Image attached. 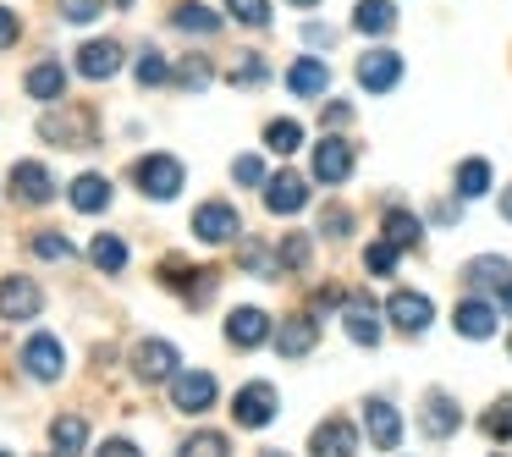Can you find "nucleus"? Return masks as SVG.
Returning a JSON list of instances; mask_svg holds the SVG:
<instances>
[{"instance_id":"72a5a7b5","label":"nucleus","mask_w":512,"mask_h":457,"mask_svg":"<svg viewBox=\"0 0 512 457\" xmlns=\"http://www.w3.org/2000/svg\"><path fill=\"white\" fill-rule=\"evenodd\" d=\"M485 188H490V166L485 160H463V166H457V193H463V199H479Z\"/></svg>"},{"instance_id":"5fc2aeb1","label":"nucleus","mask_w":512,"mask_h":457,"mask_svg":"<svg viewBox=\"0 0 512 457\" xmlns=\"http://www.w3.org/2000/svg\"><path fill=\"white\" fill-rule=\"evenodd\" d=\"M116 6H133V0H116Z\"/></svg>"},{"instance_id":"09e8293b","label":"nucleus","mask_w":512,"mask_h":457,"mask_svg":"<svg viewBox=\"0 0 512 457\" xmlns=\"http://www.w3.org/2000/svg\"><path fill=\"white\" fill-rule=\"evenodd\" d=\"M94 457H144V452H138L133 441H122V435H116V441H105V446H100V452H94Z\"/></svg>"},{"instance_id":"6ab92c4d","label":"nucleus","mask_w":512,"mask_h":457,"mask_svg":"<svg viewBox=\"0 0 512 457\" xmlns=\"http://www.w3.org/2000/svg\"><path fill=\"white\" fill-rule=\"evenodd\" d=\"M452 320H457V331H463L468 342H485V336H496V309H490L485 298H463Z\"/></svg>"},{"instance_id":"6e6d98bb","label":"nucleus","mask_w":512,"mask_h":457,"mask_svg":"<svg viewBox=\"0 0 512 457\" xmlns=\"http://www.w3.org/2000/svg\"><path fill=\"white\" fill-rule=\"evenodd\" d=\"M265 457H281V452H265Z\"/></svg>"},{"instance_id":"aec40b11","label":"nucleus","mask_w":512,"mask_h":457,"mask_svg":"<svg viewBox=\"0 0 512 457\" xmlns=\"http://www.w3.org/2000/svg\"><path fill=\"white\" fill-rule=\"evenodd\" d=\"M457 419H463V408H457L446 391H424V430L435 435V441H446V435H457Z\"/></svg>"},{"instance_id":"423d86ee","label":"nucleus","mask_w":512,"mask_h":457,"mask_svg":"<svg viewBox=\"0 0 512 457\" xmlns=\"http://www.w3.org/2000/svg\"><path fill=\"white\" fill-rule=\"evenodd\" d=\"M23 369L34 380H61V369H67V353H61V342L50 331H39V336H28V347H23Z\"/></svg>"},{"instance_id":"412c9836","label":"nucleus","mask_w":512,"mask_h":457,"mask_svg":"<svg viewBox=\"0 0 512 457\" xmlns=\"http://www.w3.org/2000/svg\"><path fill=\"white\" fill-rule=\"evenodd\" d=\"M364 419H369V441L380 446V452H391V446L402 441V419H397V408L391 402H380V397H369V408H364Z\"/></svg>"},{"instance_id":"79ce46f5","label":"nucleus","mask_w":512,"mask_h":457,"mask_svg":"<svg viewBox=\"0 0 512 457\" xmlns=\"http://www.w3.org/2000/svg\"><path fill=\"white\" fill-rule=\"evenodd\" d=\"M100 6H105V0H61V17H67V23H94Z\"/></svg>"},{"instance_id":"9d476101","label":"nucleus","mask_w":512,"mask_h":457,"mask_svg":"<svg viewBox=\"0 0 512 457\" xmlns=\"http://www.w3.org/2000/svg\"><path fill=\"white\" fill-rule=\"evenodd\" d=\"M12 199L17 204H50L56 199V177L39 160H23V166H12Z\"/></svg>"},{"instance_id":"bb28decb","label":"nucleus","mask_w":512,"mask_h":457,"mask_svg":"<svg viewBox=\"0 0 512 457\" xmlns=\"http://www.w3.org/2000/svg\"><path fill=\"white\" fill-rule=\"evenodd\" d=\"M347 336H353L358 347L380 342V325H375V314H369V298H347Z\"/></svg>"},{"instance_id":"a19ab883","label":"nucleus","mask_w":512,"mask_h":457,"mask_svg":"<svg viewBox=\"0 0 512 457\" xmlns=\"http://www.w3.org/2000/svg\"><path fill=\"white\" fill-rule=\"evenodd\" d=\"M34 254H39V259H67L72 243H67L61 232H39V237H34Z\"/></svg>"},{"instance_id":"6e6552de","label":"nucleus","mask_w":512,"mask_h":457,"mask_svg":"<svg viewBox=\"0 0 512 457\" xmlns=\"http://www.w3.org/2000/svg\"><path fill=\"white\" fill-rule=\"evenodd\" d=\"M39 309H45V292H39L28 276H6V281H0V314H6V320H34Z\"/></svg>"},{"instance_id":"f257e3e1","label":"nucleus","mask_w":512,"mask_h":457,"mask_svg":"<svg viewBox=\"0 0 512 457\" xmlns=\"http://www.w3.org/2000/svg\"><path fill=\"white\" fill-rule=\"evenodd\" d=\"M39 138H45V144H61V149H89L94 138H100V127H94V111L72 105V111H45L39 116Z\"/></svg>"},{"instance_id":"2eb2a0df","label":"nucleus","mask_w":512,"mask_h":457,"mask_svg":"<svg viewBox=\"0 0 512 457\" xmlns=\"http://www.w3.org/2000/svg\"><path fill=\"white\" fill-rule=\"evenodd\" d=\"M116 67H122V45H116V39H89V45L78 50V72L94 83L116 78Z\"/></svg>"},{"instance_id":"2f4dec72","label":"nucleus","mask_w":512,"mask_h":457,"mask_svg":"<svg viewBox=\"0 0 512 457\" xmlns=\"http://www.w3.org/2000/svg\"><path fill=\"white\" fill-rule=\"evenodd\" d=\"M479 430L490 435V441H512V397H496L485 408V419H479Z\"/></svg>"},{"instance_id":"de8ad7c7","label":"nucleus","mask_w":512,"mask_h":457,"mask_svg":"<svg viewBox=\"0 0 512 457\" xmlns=\"http://www.w3.org/2000/svg\"><path fill=\"white\" fill-rule=\"evenodd\" d=\"M320 122H325V127H347V122H353V105H347V100L325 105V111H320Z\"/></svg>"},{"instance_id":"37998d69","label":"nucleus","mask_w":512,"mask_h":457,"mask_svg":"<svg viewBox=\"0 0 512 457\" xmlns=\"http://www.w3.org/2000/svg\"><path fill=\"white\" fill-rule=\"evenodd\" d=\"M237 83H243V89H259V83H265V61L248 56L243 67H237Z\"/></svg>"},{"instance_id":"dca6fc26","label":"nucleus","mask_w":512,"mask_h":457,"mask_svg":"<svg viewBox=\"0 0 512 457\" xmlns=\"http://www.w3.org/2000/svg\"><path fill=\"white\" fill-rule=\"evenodd\" d=\"M314 177H320L325 188L347 182V177H353V149H347L342 138H325V144L314 149Z\"/></svg>"},{"instance_id":"c85d7f7f","label":"nucleus","mask_w":512,"mask_h":457,"mask_svg":"<svg viewBox=\"0 0 512 457\" xmlns=\"http://www.w3.org/2000/svg\"><path fill=\"white\" fill-rule=\"evenodd\" d=\"M468 287H507L512 281V265L507 259H496V254H485V259H468Z\"/></svg>"},{"instance_id":"f704fd0d","label":"nucleus","mask_w":512,"mask_h":457,"mask_svg":"<svg viewBox=\"0 0 512 457\" xmlns=\"http://www.w3.org/2000/svg\"><path fill=\"white\" fill-rule=\"evenodd\" d=\"M210 78H215L210 61H199V56H193V61H177V72H171V83H182V89H193V94L210 89Z\"/></svg>"},{"instance_id":"8fccbe9b","label":"nucleus","mask_w":512,"mask_h":457,"mask_svg":"<svg viewBox=\"0 0 512 457\" xmlns=\"http://www.w3.org/2000/svg\"><path fill=\"white\" fill-rule=\"evenodd\" d=\"M303 39H309V45H331V28H325V23H309V28H303Z\"/></svg>"},{"instance_id":"3c124183","label":"nucleus","mask_w":512,"mask_h":457,"mask_svg":"<svg viewBox=\"0 0 512 457\" xmlns=\"http://www.w3.org/2000/svg\"><path fill=\"white\" fill-rule=\"evenodd\" d=\"M501 215H507V221H512V188L501 193Z\"/></svg>"},{"instance_id":"4c0bfd02","label":"nucleus","mask_w":512,"mask_h":457,"mask_svg":"<svg viewBox=\"0 0 512 457\" xmlns=\"http://www.w3.org/2000/svg\"><path fill=\"white\" fill-rule=\"evenodd\" d=\"M364 265L375 270V276H391V270H397V243H391V237L369 243V248H364Z\"/></svg>"},{"instance_id":"c9c22d12","label":"nucleus","mask_w":512,"mask_h":457,"mask_svg":"<svg viewBox=\"0 0 512 457\" xmlns=\"http://www.w3.org/2000/svg\"><path fill=\"white\" fill-rule=\"evenodd\" d=\"M138 83H144V89H155V83H171V61L160 56V50H144V56H138Z\"/></svg>"},{"instance_id":"f8f14e48","label":"nucleus","mask_w":512,"mask_h":457,"mask_svg":"<svg viewBox=\"0 0 512 457\" xmlns=\"http://www.w3.org/2000/svg\"><path fill=\"white\" fill-rule=\"evenodd\" d=\"M402 78V61L391 56V50H369V56H358V83H364L369 94H391Z\"/></svg>"},{"instance_id":"20e7f679","label":"nucleus","mask_w":512,"mask_h":457,"mask_svg":"<svg viewBox=\"0 0 512 457\" xmlns=\"http://www.w3.org/2000/svg\"><path fill=\"white\" fill-rule=\"evenodd\" d=\"M237 210L232 204H221V199H210V204H199L193 210V237L199 243H237Z\"/></svg>"},{"instance_id":"a211bd4d","label":"nucleus","mask_w":512,"mask_h":457,"mask_svg":"<svg viewBox=\"0 0 512 457\" xmlns=\"http://www.w3.org/2000/svg\"><path fill=\"white\" fill-rule=\"evenodd\" d=\"M67 199H72V210H83V215H100L105 204H111V177H100V171H83V177H72Z\"/></svg>"},{"instance_id":"4468645a","label":"nucleus","mask_w":512,"mask_h":457,"mask_svg":"<svg viewBox=\"0 0 512 457\" xmlns=\"http://www.w3.org/2000/svg\"><path fill=\"white\" fill-rule=\"evenodd\" d=\"M358 452V435L347 419H325L320 430L309 435V457H353Z\"/></svg>"},{"instance_id":"ea45409f","label":"nucleus","mask_w":512,"mask_h":457,"mask_svg":"<svg viewBox=\"0 0 512 457\" xmlns=\"http://www.w3.org/2000/svg\"><path fill=\"white\" fill-rule=\"evenodd\" d=\"M276 254H281V265H287V270H303V265H309V237H298V232L281 237Z\"/></svg>"},{"instance_id":"39448f33","label":"nucleus","mask_w":512,"mask_h":457,"mask_svg":"<svg viewBox=\"0 0 512 457\" xmlns=\"http://www.w3.org/2000/svg\"><path fill=\"white\" fill-rule=\"evenodd\" d=\"M171 402H177L182 413H210L215 375H204V369H177V375H171Z\"/></svg>"},{"instance_id":"473e14b6","label":"nucleus","mask_w":512,"mask_h":457,"mask_svg":"<svg viewBox=\"0 0 512 457\" xmlns=\"http://www.w3.org/2000/svg\"><path fill=\"white\" fill-rule=\"evenodd\" d=\"M177 457H232V446H226V435L199 430V435H188V441H182Z\"/></svg>"},{"instance_id":"e433bc0d","label":"nucleus","mask_w":512,"mask_h":457,"mask_svg":"<svg viewBox=\"0 0 512 457\" xmlns=\"http://www.w3.org/2000/svg\"><path fill=\"white\" fill-rule=\"evenodd\" d=\"M243 28H270V0H226Z\"/></svg>"},{"instance_id":"864d4df0","label":"nucleus","mask_w":512,"mask_h":457,"mask_svg":"<svg viewBox=\"0 0 512 457\" xmlns=\"http://www.w3.org/2000/svg\"><path fill=\"white\" fill-rule=\"evenodd\" d=\"M292 6H320V0H292Z\"/></svg>"},{"instance_id":"b1692460","label":"nucleus","mask_w":512,"mask_h":457,"mask_svg":"<svg viewBox=\"0 0 512 457\" xmlns=\"http://www.w3.org/2000/svg\"><path fill=\"white\" fill-rule=\"evenodd\" d=\"M50 446H56V457H78L83 446H89V424H83L78 413H61V419L50 424Z\"/></svg>"},{"instance_id":"1a4fd4ad","label":"nucleus","mask_w":512,"mask_h":457,"mask_svg":"<svg viewBox=\"0 0 512 457\" xmlns=\"http://www.w3.org/2000/svg\"><path fill=\"white\" fill-rule=\"evenodd\" d=\"M303 204H309V182H303L298 171H276V177L265 182V210L270 215H298Z\"/></svg>"},{"instance_id":"0eeeda50","label":"nucleus","mask_w":512,"mask_h":457,"mask_svg":"<svg viewBox=\"0 0 512 457\" xmlns=\"http://www.w3.org/2000/svg\"><path fill=\"white\" fill-rule=\"evenodd\" d=\"M177 369H182V364H177V347H171V342H138V347H133V375L149 380V386L171 380Z\"/></svg>"},{"instance_id":"ddd939ff","label":"nucleus","mask_w":512,"mask_h":457,"mask_svg":"<svg viewBox=\"0 0 512 457\" xmlns=\"http://www.w3.org/2000/svg\"><path fill=\"white\" fill-rule=\"evenodd\" d=\"M226 342L232 347H265L270 342V314L265 309H232L226 314Z\"/></svg>"},{"instance_id":"4be33fe9","label":"nucleus","mask_w":512,"mask_h":457,"mask_svg":"<svg viewBox=\"0 0 512 457\" xmlns=\"http://www.w3.org/2000/svg\"><path fill=\"white\" fill-rule=\"evenodd\" d=\"M353 28H358V34H369V39H386L391 28H397V6H391V0H358V6H353Z\"/></svg>"},{"instance_id":"49530a36","label":"nucleus","mask_w":512,"mask_h":457,"mask_svg":"<svg viewBox=\"0 0 512 457\" xmlns=\"http://www.w3.org/2000/svg\"><path fill=\"white\" fill-rule=\"evenodd\" d=\"M243 265H248V270H259V276H270V270H276V259H270L265 248L248 243V248H243Z\"/></svg>"},{"instance_id":"cd10ccee","label":"nucleus","mask_w":512,"mask_h":457,"mask_svg":"<svg viewBox=\"0 0 512 457\" xmlns=\"http://www.w3.org/2000/svg\"><path fill=\"white\" fill-rule=\"evenodd\" d=\"M380 237H391L397 248H413V243H424V221H419V215H408V210H386Z\"/></svg>"},{"instance_id":"5701e85b","label":"nucleus","mask_w":512,"mask_h":457,"mask_svg":"<svg viewBox=\"0 0 512 457\" xmlns=\"http://www.w3.org/2000/svg\"><path fill=\"white\" fill-rule=\"evenodd\" d=\"M28 94H34V100H61V94H67V67H61V61H39V67H28V83H23Z\"/></svg>"},{"instance_id":"a878e982","label":"nucleus","mask_w":512,"mask_h":457,"mask_svg":"<svg viewBox=\"0 0 512 457\" xmlns=\"http://www.w3.org/2000/svg\"><path fill=\"white\" fill-rule=\"evenodd\" d=\"M89 259H94V270H105V276H122V270H127V243H122V237H111V232H100L89 243Z\"/></svg>"},{"instance_id":"58836bf2","label":"nucleus","mask_w":512,"mask_h":457,"mask_svg":"<svg viewBox=\"0 0 512 457\" xmlns=\"http://www.w3.org/2000/svg\"><path fill=\"white\" fill-rule=\"evenodd\" d=\"M232 177L243 182V188H265V182H270L265 177V160H259V155H237L232 160Z\"/></svg>"},{"instance_id":"c756f323","label":"nucleus","mask_w":512,"mask_h":457,"mask_svg":"<svg viewBox=\"0 0 512 457\" xmlns=\"http://www.w3.org/2000/svg\"><path fill=\"white\" fill-rule=\"evenodd\" d=\"M171 23H177L182 34H215V28H221V17H215L210 6H199V0H182Z\"/></svg>"},{"instance_id":"7ed1b4c3","label":"nucleus","mask_w":512,"mask_h":457,"mask_svg":"<svg viewBox=\"0 0 512 457\" xmlns=\"http://www.w3.org/2000/svg\"><path fill=\"white\" fill-rule=\"evenodd\" d=\"M232 413L243 430H265L270 419H276V386H265V380H254V386H243L232 397Z\"/></svg>"},{"instance_id":"603ef678","label":"nucleus","mask_w":512,"mask_h":457,"mask_svg":"<svg viewBox=\"0 0 512 457\" xmlns=\"http://www.w3.org/2000/svg\"><path fill=\"white\" fill-rule=\"evenodd\" d=\"M501 303H507V309H512V281H507V287H501Z\"/></svg>"},{"instance_id":"7c9ffc66","label":"nucleus","mask_w":512,"mask_h":457,"mask_svg":"<svg viewBox=\"0 0 512 457\" xmlns=\"http://www.w3.org/2000/svg\"><path fill=\"white\" fill-rule=\"evenodd\" d=\"M265 149H270V155H298V149H303V127L298 122H270L265 127Z\"/></svg>"},{"instance_id":"393cba45","label":"nucleus","mask_w":512,"mask_h":457,"mask_svg":"<svg viewBox=\"0 0 512 457\" xmlns=\"http://www.w3.org/2000/svg\"><path fill=\"white\" fill-rule=\"evenodd\" d=\"M314 342H320L314 320H287V325H281V336H276V353L281 358H303V353H314Z\"/></svg>"},{"instance_id":"9b49d317","label":"nucleus","mask_w":512,"mask_h":457,"mask_svg":"<svg viewBox=\"0 0 512 457\" xmlns=\"http://www.w3.org/2000/svg\"><path fill=\"white\" fill-rule=\"evenodd\" d=\"M386 320L397 325V331H430L435 309H430L424 292H391V298H386Z\"/></svg>"},{"instance_id":"4d7b16f0","label":"nucleus","mask_w":512,"mask_h":457,"mask_svg":"<svg viewBox=\"0 0 512 457\" xmlns=\"http://www.w3.org/2000/svg\"><path fill=\"white\" fill-rule=\"evenodd\" d=\"M0 457H12V452H0Z\"/></svg>"},{"instance_id":"f3484780","label":"nucleus","mask_w":512,"mask_h":457,"mask_svg":"<svg viewBox=\"0 0 512 457\" xmlns=\"http://www.w3.org/2000/svg\"><path fill=\"white\" fill-rule=\"evenodd\" d=\"M325 83H331V67H325L320 56H298L287 67V89L298 94V100H314V94H325Z\"/></svg>"},{"instance_id":"c03bdc74","label":"nucleus","mask_w":512,"mask_h":457,"mask_svg":"<svg viewBox=\"0 0 512 457\" xmlns=\"http://www.w3.org/2000/svg\"><path fill=\"white\" fill-rule=\"evenodd\" d=\"M17 34H23L17 12H6V6H0V50H12V45H17Z\"/></svg>"},{"instance_id":"f03ea898","label":"nucleus","mask_w":512,"mask_h":457,"mask_svg":"<svg viewBox=\"0 0 512 457\" xmlns=\"http://www.w3.org/2000/svg\"><path fill=\"white\" fill-rule=\"evenodd\" d=\"M133 182L144 188V199L166 204V199H177V193H182V160L177 155H144L133 166Z\"/></svg>"},{"instance_id":"a18cd8bd","label":"nucleus","mask_w":512,"mask_h":457,"mask_svg":"<svg viewBox=\"0 0 512 457\" xmlns=\"http://www.w3.org/2000/svg\"><path fill=\"white\" fill-rule=\"evenodd\" d=\"M325 237H347V232H353V215H347V210H325Z\"/></svg>"}]
</instances>
